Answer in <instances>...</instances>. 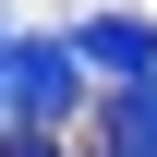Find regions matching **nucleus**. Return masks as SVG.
<instances>
[{"label": "nucleus", "mask_w": 157, "mask_h": 157, "mask_svg": "<svg viewBox=\"0 0 157 157\" xmlns=\"http://www.w3.org/2000/svg\"><path fill=\"white\" fill-rule=\"evenodd\" d=\"M85 109V73L60 36H12V60H0V121H24V133H60V121Z\"/></svg>", "instance_id": "1"}, {"label": "nucleus", "mask_w": 157, "mask_h": 157, "mask_svg": "<svg viewBox=\"0 0 157 157\" xmlns=\"http://www.w3.org/2000/svg\"><path fill=\"white\" fill-rule=\"evenodd\" d=\"M60 48H73V73H109V85H157V24H145V12H85Z\"/></svg>", "instance_id": "2"}, {"label": "nucleus", "mask_w": 157, "mask_h": 157, "mask_svg": "<svg viewBox=\"0 0 157 157\" xmlns=\"http://www.w3.org/2000/svg\"><path fill=\"white\" fill-rule=\"evenodd\" d=\"M109 157H157V85H121L109 97Z\"/></svg>", "instance_id": "3"}]
</instances>
